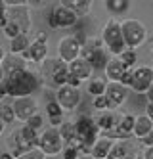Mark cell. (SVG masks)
Here are the masks:
<instances>
[{
    "instance_id": "cell-21",
    "label": "cell",
    "mask_w": 153,
    "mask_h": 159,
    "mask_svg": "<svg viewBox=\"0 0 153 159\" xmlns=\"http://www.w3.org/2000/svg\"><path fill=\"white\" fill-rule=\"evenodd\" d=\"M115 142L117 140L107 138V136H100L98 142L94 144V148H92V157L94 159H107L111 150H113V146H115Z\"/></svg>"
},
{
    "instance_id": "cell-43",
    "label": "cell",
    "mask_w": 153,
    "mask_h": 159,
    "mask_svg": "<svg viewBox=\"0 0 153 159\" xmlns=\"http://www.w3.org/2000/svg\"><path fill=\"white\" fill-rule=\"evenodd\" d=\"M146 96H147V102H149V104H153V84H151V88L146 92Z\"/></svg>"
},
{
    "instance_id": "cell-32",
    "label": "cell",
    "mask_w": 153,
    "mask_h": 159,
    "mask_svg": "<svg viewBox=\"0 0 153 159\" xmlns=\"http://www.w3.org/2000/svg\"><path fill=\"white\" fill-rule=\"evenodd\" d=\"M119 60L123 61V65L126 67V69H136V63H138V54H136V50H132V48H126V50L119 56Z\"/></svg>"
},
{
    "instance_id": "cell-23",
    "label": "cell",
    "mask_w": 153,
    "mask_h": 159,
    "mask_svg": "<svg viewBox=\"0 0 153 159\" xmlns=\"http://www.w3.org/2000/svg\"><path fill=\"white\" fill-rule=\"evenodd\" d=\"M61 4L77 16H86L94 6V0H61Z\"/></svg>"
},
{
    "instance_id": "cell-22",
    "label": "cell",
    "mask_w": 153,
    "mask_h": 159,
    "mask_svg": "<svg viewBox=\"0 0 153 159\" xmlns=\"http://www.w3.org/2000/svg\"><path fill=\"white\" fill-rule=\"evenodd\" d=\"M96 123H98V127L103 134H109L115 127H117V123H119V119L115 117V113L113 111H101L100 115L96 117Z\"/></svg>"
},
{
    "instance_id": "cell-6",
    "label": "cell",
    "mask_w": 153,
    "mask_h": 159,
    "mask_svg": "<svg viewBox=\"0 0 153 159\" xmlns=\"http://www.w3.org/2000/svg\"><path fill=\"white\" fill-rule=\"evenodd\" d=\"M101 40H103L105 48H107V52L113 56V58H119V56L128 48L126 42H124V37H123V25L117 19H109L107 23L103 25Z\"/></svg>"
},
{
    "instance_id": "cell-47",
    "label": "cell",
    "mask_w": 153,
    "mask_h": 159,
    "mask_svg": "<svg viewBox=\"0 0 153 159\" xmlns=\"http://www.w3.org/2000/svg\"><path fill=\"white\" fill-rule=\"evenodd\" d=\"M46 159H56V157H46Z\"/></svg>"
},
{
    "instance_id": "cell-5",
    "label": "cell",
    "mask_w": 153,
    "mask_h": 159,
    "mask_svg": "<svg viewBox=\"0 0 153 159\" xmlns=\"http://www.w3.org/2000/svg\"><path fill=\"white\" fill-rule=\"evenodd\" d=\"M38 140H40V134L37 130L29 129L27 125H23L21 129L14 130L8 136V148H10V153H14V157H21L33 150H38Z\"/></svg>"
},
{
    "instance_id": "cell-7",
    "label": "cell",
    "mask_w": 153,
    "mask_h": 159,
    "mask_svg": "<svg viewBox=\"0 0 153 159\" xmlns=\"http://www.w3.org/2000/svg\"><path fill=\"white\" fill-rule=\"evenodd\" d=\"M121 25H123V37H124V42H126L128 48L136 50V48H140L149 39L147 37V29H146V25L142 23V21H138V19H124Z\"/></svg>"
},
{
    "instance_id": "cell-42",
    "label": "cell",
    "mask_w": 153,
    "mask_h": 159,
    "mask_svg": "<svg viewBox=\"0 0 153 159\" xmlns=\"http://www.w3.org/2000/svg\"><path fill=\"white\" fill-rule=\"evenodd\" d=\"M144 159H153V146H151V148H146V152H144Z\"/></svg>"
},
{
    "instance_id": "cell-26",
    "label": "cell",
    "mask_w": 153,
    "mask_h": 159,
    "mask_svg": "<svg viewBox=\"0 0 153 159\" xmlns=\"http://www.w3.org/2000/svg\"><path fill=\"white\" fill-rule=\"evenodd\" d=\"M31 42H33V40H29V35H19V37H16V39L10 40V52L21 56L23 52L31 46Z\"/></svg>"
},
{
    "instance_id": "cell-16",
    "label": "cell",
    "mask_w": 153,
    "mask_h": 159,
    "mask_svg": "<svg viewBox=\"0 0 153 159\" xmlns=\"http://www.w3.org/2000/svg\"><path fill=\"white\" fill-rule=\"evenodd\" d=\"M56 100L65 111H73L80 104V92H79V88H73V86L65 84L60 90H56Z\"/></svg>"
},
{
    "instance_id": "cell-3",
    "label": "cell",
    "mask_w": 153,
    "mask_h": 159,
    "mask_svg": "<svg viewBox=\"0 0 153 159\" xmlns=\"http://www.w3.org/2000/svg\"><path fill=\"white\" fill-rule=\"evenodd\" d=\"M75 129H77V142L75 148L79 150L80 155H92V148L100 138V127L94 117L90 115H80L75 121Z\"/></svg>"
},
{
    "instance_id": "cell-8",
    "label": "cell",
    "mask_w": 153,
    "mask_h": 159,
    "mask_svg": "<svg viewBox=\"0 0 153 159\" xmlns=\"http://www.w3.org/2000/svg\"><path fill=\"white\" fill-rule=\"evenodd\" d=\"M84 37L82 35H69L63 37L57 44V58L65 63H71L82 56V46H84Z\"/></svg>"
},
{
    "instance_id": "cell-25",
    "label": "cell",
    "mask_w": 153,
    "mask_h": 159,
    "mask_svg": "<svg viewBox=\"0 0 153 159\" xmlns=\"http://www.w3.org/2000/svg\"><path fill=\"white\" fill-rule=\"evenodd\" d=\"M88 61H90L94 71H105L107 65H109V61H111V58H107V52H105V48H103V50L96 52L94 56H90Z\"/></svg>"
},
{
    "instance_id": "cell-15",
    "label": "cell",
    "mask_w": 153,
    "mask_h": 159,
    "mask_svg": "<svg viewBox=\"0 0 153 159\" xmlns=\"http://www.w3.org/2000/svg\"><path fill=\"white\" fill-rule=\"evenodd\" d=\"M11 104H14V111H16V119L27 123L31 117L37 115V100H34L33 96H27V98H16L11 100Z\"/></svg>"
},
{
    "instance_id": "cell-14",
    "label": "cell",
    "mask_w": 153,
    "mask_h": 159,
    "mask_svg": "<svg viewBox=\"0 0 153 159\" xmlns=\"http://www.w3.org/2000/svg\"><path fill=\"white\" fill-rule=\"evenodd\" d=\"M0 67H2V77H11L16 73L27 71V60L23 56L11 54V52H4L2 54V61H0Z\"/></svg>"
},
{
    "instance_id": "cell-9",
    "label": "cell",
    "mask_w": 153,
    "mask_h": 159,
    "mask_svg": "<svg viewBox=\"0 0 153 159\" xmlns=\"http://www.w3.org/2000/svg\"><path fill=\"white\" fill-rule=\"evenodd\" d=\"M65 148V142L61 138V132L57 129H48L40 134V140H38V150L46 155V157H56L57 153H61Z\"/></svg>"
},
{
    "instance_id": "cell-46",
    "label": "cell",
    "mask_w": 153,
    "mask_h": 159,
    "mask_svg": "<svg viewBox=\"0 0 153 159\" xmlns=\"http://www.w3.org/2000/svg\"><path fill=\"white\" fill-rule=\"evenodd\" d=\"M151 58H153V48H151Z\"/></svg>"
},
{
    "instance_id": "cell-30",
    "label": "cell",
    "mask_w": 153,
    "mask_h": 159,
    "mask_svg": "<svg viewBox=\"0 0 153 159\" xmlns=\"http://www.w3.org/2000/svg\"><path fill=\"white\" fill-rule=\"evenodd\" d=\"M60 132H61V138H63L65 146H75V142H77L75 121H73V123H63V125H61V129H60Z\"/></svg>"
},
{
    "instance_id": "cell-40",
    "label": "cell",
    "mask_w": 153,
    "mask_h": 159,
    "mask_svg": "<svg viewBox=\"0 0 153 159\" xmlns=\"http://www.w3.org/2000/svg\"><path fill=\"white\" fill-rule=\"evenodd\" d=\"M50 123H52V127L56 129V127H60V125H63V117H52Z\"/></svg>"
},
{
    "instance_id": "cell-10",
    "label": "cell",
    "mask_w": 153,
    "mask_h": 159,
    "mask_svg": "<svg viewBox=\"0 0 153 159\" xmlns=\"http://www.w3.org/2000/svg\"><path fill=\"white\" fill-rule=\"evenodd\" d=\"M77 19L79 16L75 12H71L69 8H65L61 2L54 6L50 10V16H48V25L52 29H69V27H73L77 23Z\"/></svg>"
},
{
    "instance_id": "cell-24",
    "label": "cell",
    "mask_w": 153,
    "mask_h": 159,
    "mask_svg": "<svg viewBox=\"0 0 153 159\" xmlns=\"http://www.w3.org/2000/svg\"><path fill=\"white\" fill-rule=\"evenodd\" d=\"M151 130H153V121L147 115H138L136 117V125H134V136H138V138L142 140Z\"/></svg>"
},
{
    "instance_id": "cell-19",
    "label": "cell",
    "mask_w": 153,
    "mask_h": 159,
    "mask_svg": "<svg viewBox=\"0 0 153 159\" xmlns=\"http://www.w3.org/2000/svg\"><path fill=\"white\" fill-rule=\"evenodd\" d=\"M105 96L109 98V102L119 107L123 102L128 98V86L121 84V83H107V90H105Z\"/></svg>"
},
{
    "instance_id": "cell-28",
    "label": "cell",
    "mask_w": 153,
    "mask_h": 159,
    "mask_svg": "<svg viewBox=\"0 0 153 159\" xmlns=\"http://www.w3.org/2000/svg\"><path fill=\"white\" fill-rule=\"evenodd\" d=\"M105 8H107V12H111L113 16H121V14L128 12L130 0H105Z\"/></svg>"
},
{
    "instance_id": "cell-1",
    "label": "cell",
    "mask_w": 153,
    "mask_h": 159,
    "mask_svg": "<svg viewBox=\"0 0 153 159\" xmlns=\"http://www.w3.org/2000/svg\"><path fill=\"white\" fill-rule=\"evenodd\" d=\"M0 27L4 35L11 40L19 35H27L31 29V16H29V4L27 6H6L2 2L0 12Z\"/></svg>"
},
{
    "instance_id": "cell-29",
    "label": "cell",
    "mask_w": 153,
    "mask_h": 159,
    "mask_svg": "<svg viewBox=\"0 0 153 159\" xmlns=\"http://www.w3.org/2000/svg\"><path fill=\"white\" fill-rule=\"evenodd\" d=\"M0 119L4 125H10L16 121V111H14V104L10 102V98L2 100V106H0Z\"/></svg>"
},
{
    "instance_id": "cell-35",
    "label": "cell",
    "mask_w": 153,
    "mask_h": 159,
    "mask_svg": "<svg viewBox=\"0 0 153 159\" xmlns=\"http://www.w3.org/2000/svg\"><path fill=\"white\" fill-rule=\"evenodd\" d=\"M25 125H27L29 129H33V130H37V132H38V130L44 127V117L40 115V113H37V115H34V117H31V119H29Z\"/></svg>"
},
{
    "instance_id": "cell-4",
    "label": "cell",
    "mask_w": 153,
    "mask_h": 159,
    "mask_svg": "<svg viewBox=\"0 0 153 159\" xmlns=\"http://www.w3.org/2000/svg\"><path fill=\"white\" fill-rule=\"evenodd\" d=\"M40 79L42 83L54 88V90H60L61 86L67 84V79H69V63H65L60 58H48L40 63Z\"/></svg>"
},
{
    "instance_id": "cell-2",
    "label": "cell",
    "mask_w": 153,
    "mask_h": 159,
    "mask_svg": "<svg viewBox=\"0 0 153 159\" xmlns=\"http://www.w3.org/2000/svg\"><path fill=\"white\" fill-rule=\"evenodd\" d=\"M40 86V79L33 71H21L11 77H2L0 83V96L2 98H27L33 92H37Z\"/></svg>"
},
{
    "instance_id": "cell-18",
    "label": "cell",
    "mask_w": 153,
    "mask_h": 159,
    "mask_svg": "<svg viewBox=\"0 0 153 159\" xmlns=\"http://www.w3.org/2000/svg\"><path fill=\"white\" fill-rule=\"evenodd\" d=\"M107 159H138V153H136V148L128 140H121V142H115Z\"/></svg>"
},
{
    "instance_id": "cell-17",
    "label": "cell",
    "mask_w": 153,
    "mask_h": 159,
    "mask_svg": "<svg viewBox=\"0 0 153 159\" xmlns=\"http://www.w3.org/2000/svg\"><path fill=\"white\" fill-rule=\"evenodd\" d=\"M134 125H136V117L130 115V113H126V115H123L119 119L117 127L105 136H107V138H113V140H126V138H130L134 134Z\"/></svg>"
},
{
    "instance_id": "cell-36",
    "label": "cell",
    "mask_w": 153,
    "mask_h": 159,
    "mask_svg": "<svg viewBox=\"0 0 153 159\" xmlns=\"http://www.w3.org/2000/svg\"><path fill=\"white\" fill-rule=\"evenodd\" d=\"M61 157L63 159H79L80 153H79V150H77L75 146H65L63 152H61Z\"/></svg>"
},
{
    "instance_id": "cell-41",
    "label": "cell",
    "mask_w": 153,
    "mask_h": 159,
    "mask_svg": "<svg viewBox=\"0 0 153 159\" xmlns=\"http://www.w3.org/2000/svg\"><path fill=\"white\" fill-rule=\"evenodd\" d=\"M146 115L153 121V104H149V102H147V106H146Z\"/></svg>"
},
{
    "instance_id": "cell-31",
    "label": "cell",
    "mask_w": 153,
    "mask_h": 159,
    "mask_svg": "<svg viewBox=\"0 0 153 159\" xmlns=\"http://www.w3.org/2000/svg\"><path fill=\"white\" fill-rule=\"evenodd\" d=\"M105 90H107V83H105L103 79H90V81H88V92H90V96H94V98L103 96Z\"/></svg>"
},
{
    "instance_id": "cell-39",
    "label": "cell",
    "mask_w": 153,
    "mask_h": 159,
    "mask_svg": "<svg viewBox=\"0 0 153 159\" xmlns=\"http://www.w3.org/2000/svg\"><path fill=\"white\" fill-rule=\"evenodd\" d=\"M140 142H142L146 148H151V146H153V130H151V132L146 136V138H142V140H140Z\"/></svg>"
},
{
    "instance_id": "cell-13",
    "label": "cell",
    "mask_w": 153,
    "mask_h": 159,
    "mask_svg": "<svg viewBox=\"0 0 153 159\" xmlns=\"http://www.w3.org/2000/svg\"><path fill=\"white\" fill-rule=\"evenodd\" d=\"M153 84V67H147V65H138L134 73H132V83H130V88L134 92H140V94H146L147 90L151 88Z\"/></svg>"
},
{
    "instance_id": "cell-34",
    "label": "cell",
    "mask_w": 153,
    "mask_h": 159,
    "mask_svg": "<svg viewBox=\"0 0 153 159\" xmlns=\"http://www.w3.org/2000/svg\"><path fill=\"white\" fill-rule=\"evenodd\" d=\"M63 107L57 104V100H52V102H48V106H46V113H48V117L52 119V117H63Z\"/></svg>"
},
{
    "instance_id": "cell-33",
    "label": "cell",
    "mask_w": 153,
    "mask_h": 159,
    "mask_svg": "<svg viewBox=\"0 0 153 159\" xmlns=\"http://www.w3.org/2000/svg\"><path fill=\"white\" fill-rule=\"evenodd\" d=\"M92 107H96L100 113H101V111H113V109H115V106L109 102V98L105 96V94H103V96H98V98H94Z\"/></svg>"
},
{
    "instance_id": "cell-45",
    "label": "cell",
    "mask_w": 153,
    "mask_h": 159,
    "mask_svg": "<svg viewBox=\"0 0 153 159\" xmlns=\"http://www.w3.org/2000/svg\"><path fill=\"white\" fill-rule=\"evenodd\" d=\"M149 42L153 44V31H151V35H149Z\"/></svg>"
},
{
    "instance_id": "cell-20",
    "label": "cell",
    "mask_w": 153,
    "mask_h": 159,
    "mask_svg": "<svg viewBox=\"0 0 153 159\" xmlns=\"http://www.w3.org/2000/svg\"><path fill=\"white\" fill-rule=\"evenodd\" d=\"M92 65H90V61L88 60H84L80 56L79 60H75V61H71L69 63V73L71 75H75V77H79L80 81H88L90 79V75H92Z\"/></svg>"
},
{
    "instance_id": "cell-44",
    "label": "cell",
    "mask_w": 153,
    "mask_h": 159,
    "mask_svg": "<svg viewBox=\"0 0 153 159\" xmlns=\"http://www.w3.org/2000/svg\"><path fill=\"white\" fill-rule=\"evenodd\" d=\"M0 159H16V157H14V153L6 152V153H2V157H0Z\"/></svg>"
},
{
    "instance_id": "cell-37",
    "label": "cell",
    "mask_w": 153,
    "mask_h": 159,
    "mask_svg": "<svg viewBox=\"0 0 153 159\" xmlns=\"http://www.w3.org/2000/svg\"><path fill=\"white\" fill-rule=\"evenodd\" d=\"M17 159H46V155H44L40 150H33V152L21 155V157H17Z\"/></svg>"
},
{
    "instance_id": "cell-38",
    "label": "cell",
    "mask_w": 153,
    "mask_h": 159,
    "mask_svg": "<svg viewBox=\"0 0 153 159\" xmlns=\"http://www.w3.org/2000/svg\"><path fill=\"white\" fill-rule=\"evenodd\" d=\"M67 84H69V86H73V88H79V86L82 84V81H80L79 77H75V75H71V73H69V79H67Z\"/></svg>"
},
{
    "instance_id": "cell-11",
    "label": "cell",
    "mask_w": 153,
    "mask_h": 159,
    "mask_svg": "<svg viewBox=\"0 0 153 159\" xmlns=\"http://www.w3.org/2000/svg\"><path fill=\"white\" fill-rule=\"evenodd\" d=\"M46 42H48V35H46V33H38L37 39L31 42V46L23 52L21 56H23L27 61L42 63L44 60H48V58H46V56H48V46H46Z\"/></svg>"
},
{
    "instance_id": "cell-27",
    "label": "cell",
    "mask_w": 153,
    "mask_h": 159,
    "mask_svg": "<svg viewBox=\"0 0 153 159\" xmlns=\"http://www.w3.org/2000/svg\"><path fill=\"white\" fill-rule=\"evenodd\" d=\"M103 40L101 39H86V42H84V46H82V58L84 60H88L90 56H94L96 52H100V50H103Z\"/></svg>"
},
{
    "instance_id": "cell-12",
    "label": "cell",
    "mask_w": 153,
    "mask_h": 159,
    "mask_svg": "<svg viewBox=\"0 0 153 159\" xmlns=\"http://www.w3.org/2000/svg\"><path fill=\"white\" fill-rule=\"evenodd\" d=\"M105 73H107L109 83H121L124 86H130L134 69H126L119 58H111V61L107 65V69H105Z\"/></svg>"
}]
</instances>
